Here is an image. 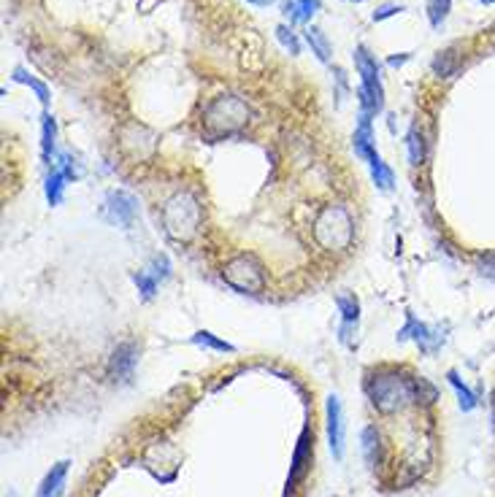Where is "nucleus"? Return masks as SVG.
I'll use <instances>...</instances> for the list:
<instances>
[{
    "label": "nucleus",
    "instance_id": "obj_1",
    "mask_svg": "<svg viewBox=\"0 0 495 497\" xmlns=\"http://www.w3.org/2000/svg\"><path fill=\"white\" fill-rule=\"evenodd\" d=\"M249 122V106L235 95H219L203 111V127L206 136L222 138L238 133Z\"/></svg>",
    "mask_w": 495,
    "mask_h": 497
},
{
    "label": "nucleus",
    "instance_id": "obj_2",
    "mask_svg": "<svg viewBox=\"0 0 495 497\" xmlns=\"http://www.w3.org/2000/svg\"><path fill=\"white\" fill-rule=\"evenodd\" d=\"M163 225L173 241H190L201 225V206L190 192H179L163 209Z\"/></svg>",
    "mask_w": 495,
    "mask_h": 497
},
{
    "label": "nucleus",
    "instance_id": "obj_3",
    "mask_svg": "<svg viewBox=\"0 0 495 497\" xmlns=\"http://www.w3.org/2000/svg\"><path fill=\"white\" fill-rule=\"evenodd\" d=\"M366 392L371 397L373 408H379L382 414H395L406 403H414L412 378H401L398 373H379L366 384Z\"/></svg>",
    "mask_w": 495,
    "mask_h": 497
},
{
    "label": "nucleus",
    "instance_id": "obj_4",
    "mask_svg": "<svg viewBox=\"0 0 495 497\" xmlns=\"http://www.w3.org/2000/svg\"><path fill=\"white\" fill-rule=\"evenodd\" d=\"M352 216L346 214V209L341 206H327L325 211L317 216L314 222V238L322 249H330V252H341L352 243Z\"/></svg>",
    "mask_w": 495,
    "mask_h": 497
},
{
    "label": "nucleus",
    "instance_id": "obj_5",
    "mask_svg": "<svg viewBox=\"0 0 495 497\" xmlns=\"http://www.w3.org/2000/svg\"><path fill=\"white\" fill-rule=\"evenodd\" d=\"M355 65L357 74H360V103H363V111L368 114H376L382 103H385V90H382V78H379V65L368 54L366 46H357L355 49Z\"/></svg>",
    "mask_w": 495,
    "mask_h": 497
},
{
    "label": "nucleus",
    "instance_id": "obj_6",
    "mask_svg": "<svg viewBox=\"0 0 495 497\" xmlns=\"http://www.w3.org/2000/svg\"><path fill=\"white\" fill-rule=\"evenodd\" d=\"M222 279H225L233 289H238V292H249V295L260 292V289L265 286V276H263L260 262H257L255 257H249V255L233 257L231 262L222 268Z\"/></svg>",
    "mask_w": 495,
    "mask_h": 497
},
{
    "label": "nucleus",
    "instance_id": "obj_7",
    "mask_svg": "<svg viewBox=\"0 0 495 497\" xmlns=\"http://www.w3.org/2000/svg\"><path fill=\"white\" fill-rule=\"evenodd\" d=\"M311 460H314V433L306 427V430L301 433V438H298V446H295L293 467H290V479H287V492L295 489L298 484L306 479V473H309V467H311Z\"/></svg>",
    "mask_w": 495,
    "mask_h": 497
},
{
    "label": "nucleus",
    "instance_id": "obj_8",
    "mask_svg": "<svg viewBox=\"0 0 495 497\" xmlns=\"http://www.w3.org/2000/svg\"><path fill=\"white\" fill-rule=\"evenodd\" d=\"M327 438H330V452L336 460L344 457V414H341V400L336 394L327 397Z\"/></svg>",
    "mask_w": 495,
    "mask_h": 497
},
{
    "label": "nucleus",
    "instance_id": "obj_9",
    "mask_svg": "<svg viewBox=\"0 0 495 497\" xmlns=\"http://www.w3.org/2000/svg\"><path fill=\"white\" fill-rule=\"evenodd\" d=\"M136 211H139V206H136V200L127 195V192H111L109 195L111 222H117V225H122V227H130L133 219H136Z\"/></svg>",
    "mask_w": 495,
    "mask_h": 497
},
{
    "label": "nucleus",
    "instance_id": "obj_10",
    "mask_svg": "<svg viewBox=\"0 0 495 497\" xmlns=\"http://www.w3.org/2000/svg\"><path fill=\"white\" fill-rule=\"evenodd\" d=\"M136 360H139V351L133 344H122V346H117L114 351V357H111V376H117L120 381H127V378L133 376V368H136Z\"/></svg>",
    "mask_w": 495,
    "mask_h": 497
},
{
    "label": "nucleus",
    "instance_id": "obj_11",
    "mask_svg": "<svg viewBox=\"0 0 495 497\" xmlns=\"http://www.w3.org/2000/svg\"><path fill=\"white\" fill-rule=\"evenodd\" d=\"M355 151H357V157H363V160H368V163H373V160L379 157V151L373 149V133H371L368 111L360 114V124H357V130H355Z\"/></svg>",
    "mask_w": 495,
    "mask_h": 497
},
{
    "label": "nucleus",
    "instance_id": "obj_12",
    "mask_svg": "<svg viewBox=\"0 0 495 497\" xmlns=\"http://www.w3.org/2000/svg\"><path fill=\"white\" fill-rule=\"evenodd\" d=\"M68 465H71V462L62 460V462H57V465L49 470L44 484H41V489H38V497H60L65 476H68Z\"/></svg>",
    "mask_w": 495,
    "mask_h": 497
},
{
    "label": "nucleus",
    "instance_id": "obj_13",
    "mask_svg": "<svg viewBox=\"0 0 495 497\" xmlns=\"http://www.w3.org/2000/svg\"><path fill=\"white\" fill-rule=\"evenodd\" d=\"M317 11H320V0H287L284 6V14L293 22H309Z\"/></svg>",
    "mask_w": 495,
    "mask_h": 497
},
{
    "label": "nucleus",
    "instance_id": "obj_14",
    "mask_svg": "<svg viewBox=\"0 0 495 497\" xmlns=\"http://www.w3.org/2000/svg\"><path fill=\"white\" fill-rule=\"evenodd\" d=\"M336 303H339L341 317H344V335H341V338H346V330L360 319V303H357L355 295H339Z\"/></svg>",
    "mask_w": 495,
    "mask_h": 497
},
{
    "label": "nucleus",
    "instance_id": "obj_15",
    "mask_svg": "<svg viewBox=\"0 0 495 497\" xmlns=\"http://www.w3.org/2000/svg\"><path fill=\"white\" fill-rule=\"evenodd\" d=\"M363 454H366V462L376 467V462H379V433H376V427L363 430Z\"/></svg>",
    "mask_w": 495,
    "mask_h": 497
},
{
    "label": "nucleus",
    "instance_id": "obj_16",
    "mask_svg": "<svg viewBox=\"0 0 495 497\" xmlns=\"http://www.w3.org/2000/svg\"><path fill=\"white\" fill-rule=\"evenodd\" d=\"M306 41L311 44L314 54H317L320 60H322V62L330 60V44H327V38L322 35V30H320V28H309V30H306Z\"/></svg>",
    "mask_w": 495,
    "mask_h": 497
},
{
    "label": "nucleus",
    "instance_id": "obj_17",
    "mask_svg": "<svg viewBox=\"0 0 495 497\" xmlns=\"http://www.w3.org/2000/svg\"><path fill=\"white\" fill-rule=\"evenodd\" d=\"M65 179H71V176H68V170H65V165H62V170H54V173L47 179V200L52 203V206H57V203H60L62 187H65L62 181Z\"/></svg>",
    "mask_w": 495,
    "mask_h": 497
},
{
    "label": "nucleus",
    "instance_id": "obj_18",
    "mask_svg": "<svg viewBox=\"0 0 495 497\" xmlns=\"http://www.w3.org/2000/svg\"><path fill=\"white\" fill-rule=\"evenodd\" d=\"M14 81H22V84H28V87H30V90L35 92V95H38V100H41L44 106L49 103V90H47V84H44V81L33 78V76H30V74H25L22 68H16V71H14Z\"/></svg>",
    "mask_w": 495,
    "mask_h": 497
},
{
    "label": "nucleus",
    "instance_id": "obj_19",
    "mask_svg": "<svg viewBox=\"0 0 495 497\" xmlns=\"http://www.w3.org/2000/svg\"><path fill=\"white\" fill-rule=\"evenodd\" d=\"M368 165H371V176H373V181H376V187H379V189H390L392 181H395V176H392V170L382 163V157H376V160L368 163Z\"/></svg>",
    "mask_w": 495,
    "mask_h": 497
},
{
    "label": "nucleus",
    "instance_id": "obj_20",
    "mask_svg": "<svg viewBox=\"0 0 495 497\" xmlns=\"http://www.w3.org/2000/svg\"><path fill=\"white\" fill-rule=\"evenodd\" d=\"M412 392H414V403H433L438 397L433 384H428L425 378H412Z\"/></svg>",
    "mask_w": 495,
    "mask_h": 497
},
{
    "label": "nucleus",
    "instance_id": "obj_21",
    "mask_svg": "<svg viewBox=\"0 0 495 497\" xmlns=\"http://www.w3.org/2000/svg\"><path fill=\"white\" fill-rule=\"evenodd\" d=\"M449 384H452V387H455V392H458V400H460V408H463V411H471V408L477 406V397H474V392L468 390L465 384H460L458 373H449Z\"/></svg>",
    "mask_w": 495,
    "mask_h": 497
},
{
    "label": "nucleus",
    "instance_id": "obj_22",
    "mask_svg": "<svg viewBox=\"0 0 495 497\" xmlns=\"http://www.w3.org/2000/svg\"><path fill=\"white\" fill-rule=\"evenodd\" d=\"M409 160H412V165H419L425 160V144H422V133L417 127H412V133H409Z\"/></svg>",
    "mask_w": 495,
    "mask_h": 497
},
{
    "label": "nucleus",
    "instance_id": "obj_23",
    "mask_svg": "<svg viewBox=\"0 0 495 497\" xmlns=\"http://www.w3.org/2000/svg\"><path fill=\"white\" fill-rule=\"evenodd\" d=\"M192 344H198V346H209V349H217V351H233V346L228 341H219L217 335H211V332H195L192 335Z\"/></svg>",
    "mask_w": 495,
    "mask_h": 497
},
{
    "label": "nucleus",
    "instance_id": "obj_24",
    "mask_svg": "<svg viewBox=\"0 0 495 497\" xmlns=\"http://www.w3.org/2000/svg\"><path fill=\"white\" fill-rule=\"evenodd\" d=\"M449 6H452V0H428V16H431V25L438 28L449 14Z\"/></svg>",
    "mask_w": 495,
    "mask_h": 497
},
{
    "label": "nucleus",
    "instance_id": "obj_25",
    "mask_svg": "<svg viewBox=\"0 0 495 497\" xmlns=\"http://www.w3.org/2000/svg\"><path fill=\"white\" fill-rule=\"evenodd\" d=\"M276 38L281 41V44L287 46L293 54H301V44H298V38H295V33L293 30H287L284 25H279L276 28Z\"/></svg>",
    "mask_w": 495,
    "mask_h": 497
},
{
    "label": "nucleus",
    "instance_id": "obj_26",
    "mask_svg": "<svg viewBox=\"0 0 495 497\" xmlns=\"http://www.w3.org/2000/svg\"><path fill=\"white\" fill-rule=\"evenodd\" d=\"M452 54L455 52H444V54H438L433 62V71L438 76H452V71H455V62H452Z\"/></svg>",
    "mask_w": 495,
    "mask_h": 497
},
{
    "label": "nucleus",
    "instance_id": "obj_27",
    "mask_svg": "<svg viewBox=\"0 0 495 497\" xmlns=\"http://www.w3.org/2000/svg\"><path fill=\"white\" fill-rule=\"evenodd\" d=\"M54 151V119L52 117H44V157H49Z\"/></svg>",
    "mask_w": 495,
    "mask_h": 497
},
{
    "label": "nucleus",
    "instance_id": "obj_28",
    "mask_svg": "<svg viewBox=\"0 0 495 497\" xmlns=\"http://www.w3.org/2000/svg\"><path fill=\"white\" fill-rule=\"evenodd\" d=\"M136 284H139V289L144 292V298H152L157 289V281L152 279V276H146V273H139L136 276Z\"/></svg>",
    "mask_w": 495,
    "mask_h": 497
},
{
    "label": "nucleus",
    "instance_id": "obj_29",
    "mask_svg": "<svg viewBox=\"0 0 495 497\" xmlns=\"http://www.w3.org/2000/svg\"><path fill=\"white\" fill-rule=\"evenodd\" d=\"M395 11H401V6H395V3H385L379 11H373V19L379 22V19H387V16H392Z\"/></svg>",
    "mask_w": 495,
    "mask_h": 497
},
{
    "label": "nucleus",
    "instance_id": "obj_30",
    "mask_svg": "<svg viewBox=\"0 0 495 497\" xmlns=\"http://www.w3.org/2000/svg\"><path fill=\"white\" fill-rule=\"evenodd\" d=\"M249 3H255V6H268V3H274V0H249Z\"/></svg>",
    "mask_w": 495,
    "mask_h": 497
},
{
    "label": "nucleus",
    "instance_id": "obj_31",
    "mask_svg": "<svg viewBox=\"0 0 495 497\" xmlns=\"http://www.w3.org/2000/svg\"><path fill=\"white\" fill-rule=\"evenodd\" d=\"M484 3H495V0H484Z\"/></svg>",
    "mask_w": 495,
    "mask_h": 497
}]
</instances>
